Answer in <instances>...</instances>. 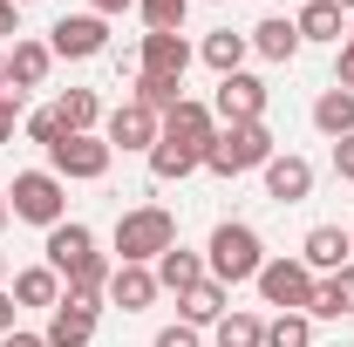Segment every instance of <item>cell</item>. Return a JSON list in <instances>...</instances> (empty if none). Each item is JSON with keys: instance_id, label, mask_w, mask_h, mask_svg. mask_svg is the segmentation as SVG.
I'll return each mask as SVG.
<instances>
[{"instance_id": "7c38bea8", "label": "cell", "mask_w": 354, "mask_h": 347, "mask_svg": "<svg viewBox=\"0 0 354 347\" xmlns=\"http://www.w3.org/2000/svg\"><path fill=\"white\" fill-rule=\"evenodd\" d=\"M198 62V48L184 35H143L136 41V75H164V82H184V68Z\"/></svg>"}, {"instance_id": "7a4b0ae2", "label": "cell", "mask_w": 354, "mask_h": 347, "mask_svg": "<svg viewBox=\"0 0 354 347\" xmlns=\"http://www.w3.org/2000/svg\"><path fill=\"white\" fill-rule=\"evenodd\" d=\"M272 130L266 123H218V136H212V150H205V171L212 177H245V171H266L272 164Z\"/></svg>"}, {"instance_id": "836d02e7", "label": "cell", "mask_w": 354, "mask_h": 347, "mask_svg": "<svg viewBox=\"0 0 354 347\" xmlns=\"http://www.w3.org/2000/svg\"><path fill=\"white\" fill-rule=\"evenodd\" d=\"M334 88L354 95V41H341V55H334Z\"/></svg>"}, {"instance_id": "ac0fdd59", "label": "cell", "mask_w": 354, "mask_h": 347, "mask_svg": "<svg viewBox=\"0 0 354 347\" xmlns=\"http://www.w3.org/2000/svg\"><path fill=\"white\" fill-rule=\"evenodd\" d=\"M307 320H354V259L341 265V272H327V279L313 286Z\"/></svg>"}, {"instance_id": "4316f807", "label": "cell", "mask_w": 354, "mask_h": 347, "mask_svg": "<svg viewBox=\"0 0 354 347\" xmlns=\"http://www.w3.org/2000/svg\"><path fill=\"white\" fill-rule=\"evenodd\" d=\"M212 347H266V320L245 313V306H232L218 327H212Z\"/></svg>"}, {"instance_id": "cb8c5ba5", "label": "cell", "mask_w": 354, "mask_h": 347, "mask_svg": "<svg viewBox=\"0 0 354 347\" xmlns=\"http://www.w3.org/2000/svg\"><path fill=\"white\" fill-rule=\"evenodd\" d=\"M313 130L334 136V143L354 136V95H348V88H320V95H313Z\"/></svg>"}, {"instance_id": "5bb4252c", "label": "cell", "mask_w": 354, "mask_h": 347, "mask_svg": "<svg viewBox=\"0 0 354 347\" xmlns=\"http://www.w3.org/2000/svg\"><path fill=\"white\" fill-rule=\"evenodd\" d=\"M348 259H354V238L341 232V225H313L307 238H300V265H307L313 279H327V272H341Z\"/></svg>"}, {"instance_id": "52a82bcc", "label": "cell", "mask_w": 354, "mask_h": 347, "mask_svg": "<svg viewBox=\"0 0 354 347\" xmlns=\"http://www.w3.org/2000/svg\"><path fill=\"white\" fill-rule=\"evenodd\" d=\"M48 48H55V62H95L109 48V21L102 14H62L48 28Z\"/></svg>"}, {"instance_id": "603a6c76", "label": "cell", "mask_w": 354, "mask_h": 347, "mask_svg": "<svg viewBox=\"0 0 354 347\" xmlns=\"http://www.w3.org/2000/svg\"><path fill=\"white\" fill-rule=\"evenodd\" d=\"M14 306H62V272L55 265H21L14 272Z\"/></svg>"}, {"instance_id": "60d3db41", "label": "cell", "mask_w": 354, "mask_h": 347, "mask_svg": "<svg viewBox=\"0 0 354 347\" xmlns=\"http://www.w3.org/2000/svg\"><path fill=\"white\" fill-rule=\"evenodd\" d=\"M0 88H7V48H0Z\"/></svg>"}, {"instance_id": "74e56055", "label": "cell", "mask_w": 354, "mask_h": 347, "mask_svg": "<svg viewBox=\"0 0 354 347\" xmlns=\"http://www.w3.org/2000/svg\"><path fill=\"white\" fill-rule=\"evenodd\" d=\"M0 347H48L41 334H28V327H14V334H0Z\"/></svg>"}, {"instance_id": "e575fe53", "label": "cell", "mask_w": 354, "mask_h": 347, "mask_svg": "<svg viewBox=\"0 0 354 347\" xmlns=\"http://www.w3.org/2000/svg\"><path fill=\"white\" fill-rule=\"evenodd\" d=\"M334 177H341V184H354V136H341V143H334Z\"/></svg>"}, {"instance_id": "7402d4cb", "label": "cell", "mask_w": 354, "mask_h": 347, "mask_svg": "<svg viewBox=\"0 0 354 347\" xmlns=\"http://www.w3.org/2000/svg\"><path fill=\"white\" fill-rule=\"evenodd\" d=\"M293 28H300V41H348V14L334 7V0H307L300 14H293Z\"/></svg>"}, {"instance_id": "8fae6325", "label": "cell", "mask_w": 354, "mask_h": 347, "mask_svg": "<svg viewBox=\"0 0 354 347\" xmlns=\"http://www.w3.org/2000/svg\"><path fill=\"white\" fill-rule=\"evenodd\" d=\"M266 198L272 205H307L313 198V164L300 157V150H272V164H266Z\"/></svg>"}, {"instance_id": "4fadbf2b", "label": "cell", "mask_w": 354, "mask_h": 347, "mask_svg": "<svg viewBox=\"0 0 354 347\" xmlns=\"http://www.w3.org/2000/svg\"><path fill=\"white\" fill-rule=\"evenodd\" d=\"M212 136H218V116H212V102H198V95H184L171 116H164V143H184V150H212Z\"/></svg>"}, {"instance_id": "d590c367", "label": "cell", "mask_w": 354, "mask_h": 347, "mask_svg": "<svg viewBox=\"0 0 354 347\" xmlns=\"http://www.w3.org/2000/svg\"><path fill=\"white\" fill-rule=\"evenodd\" d=\"M7 35L21 41V7H14V0H0V41H7Z\"/></svg>"}, {"instance_id": "5b68a950", "label": "cell", "mask_w": 354, "mask_h": 347, "mask_svg": "<svg viewBox=\"0 0 354 347\" xmlns=\"http://www.w3.org/2000/svg\"><path fill=\"white\" fill-rule=\"evenodd\" d=\"M116 164V150H109V136L88 130V136H62L55 150H48V171L62 177V184H95V177H109Z\"/></svg>"}, {"instance_id": "ffe728a7", "label": "cell", "mask_w": 354, "mask_h": 347, "mask_svg": "<svg viewBox=\"0 0 354 347\" xmlns=\"http://www.w3.org/2000/svg\"><path fill=\"white\" fill-rule=\"evenodd\" d=\"M245 55H252V41H245L239 28H212V35L198 41V62H205L212 75H239V68H245Z\"/></svg>"}, {"instance_id": "ba28073f", "label": "cell", "mask_w": 354, "mask_h": 347, "mask_svg": "<svg viewBox=\"0 0 354 347\" xmlns=\"http://www.w3.org/2000/svg\"><path fill=\"white\" fill-rule=\"evenodd\" d=\"M95 320H102V300L62 293V306L48 313V327H41V341L48 347H88V341H95Z\"/></svg>"}, {"instance_id": "9c48e42d", "label": "cell", "mask_w": 354, "mask_h": 347, "mask_svg": "<svg viewBox=\"0 0 354 347\" xmlns=\"http://www.w3.org/2000/svg\"><path fill=\"white\" fill-rule=\"evenodd\" d=\"M212 116L218 123H266V82L259 75H218V95H212Z\"/></svg>"}, {"instance_id": "d4e9b609", "label": "cell", "mask_w": 354, "mask_h": 347, "mask_svg": "<svg viewBox=\"0 0 354 347\" xmlns=\"http://www.w3.org/2000/svg\"><path fill=\"white\" fill-rule=\"evenodd\" d=\"M143 164H150V177H157V184H184L191 171H205V157H198V150H184V143H164V136L150 143V157H143Z\"/></svg>"}, {"instance_id": "7dc6e473", "label": "cell", "mask_w": 354, "mask_h": 347, "mask_svg": "<svg viewBox=\"0 0 354 347\" xmlns=\"http://www.w3.org/2000/svg\"><path fill=\"white\" fill-rule=\"evenodd\" d=\"M300 7H307V0H300Z\"/></svg>"}, {"instance_id": "2e32d148", "label": "cell", "mask_w": 354, "mask_h": 347, "mask_svg": "<svg viewBox=\"0 0 354 347\" xmlns=\"http://www.w3.org/2000/svg\"><path fill=\"white\" fill-rule=\"evenodd\" d=\"M150 272H157V286H164V293H177V300H184L191 286H205V279H212V272H205V252H191V245H171Z\"/></svg>"}, {"instance_id": "1f68e13d", "label": "cell", "mask_w": 354, "mask_h": 347, "mask_svg": "<svg viewBox=\"0 0 354 347\" xmlns=\"http://www.w3.org/2000/svg\"><path fill=\"white\" fill-rule=\"evenodd\" d=\"M21 88H0V143H14V123H21Z\"/></svg>"}, {"instance_id": "8992f818", "label": "cell", "mask_w": 354, "mask_h": 347, "mask_svg": "<svg viewBox=\"0 0 354 347\" xmlns=\"http://www.w3.org/2000/svg\"><path fill=\"white\" fill-rule=\"evenodd\" d=\"M252 286H259V300L272 306V313H307L320 279H313L300 259H286V252H279V259H266V265H259V279H252Z\"/></svg>"}, {"instance_id": "8d00e7d4", "label": "cell", "mask_w": 354, "mask_h": 347, "mask_svg": "<svg viewBox=\"0 0 354 347\" xmlns=\"http://www.w3.org/2000/svg\"><path fill=\"white\" fill-rule=\"evenodd\" d=\"M136 0H88V14H102V21H116V14H130Z\"/></svg>"}, {"instance_id": "f35d334b", "label": "cell", "mask_w": 354, "mask_h": 347, "mask_svg": "<svg viewBox=\"0 0 354 347\" xmlns=\"http://www.w3.org/2000/svg\"><path fill=\"white\" fill-rule=\"evenodd\" d=\"M14 313H21V306H14V293H7V286H0V334H14Z\"/></svg>"}, {"instance_id": "4dcf8cb0", "label": "cell", "mask_w": 354, "mask_h": 347, "mask_svg": "<svg viewBox=\"0 0 354 347\" xmlns=\"http://www.w3.org/2000/svg\"><path fill=\"white\" fill-rule=\"evenodd\" d=\"M21 130H28V143H41V150H55V143H62V109H55V102H48V109H28V123H21Z\"/></svg>"}, {"instance_id": "7bdbcfd3", "label": "cell", "mask_w": 354, "mask_h": 347, "mask_svg": "<svg viewBox=\"0 0 354 347\" xmlns=\"http://www.w3.org/2000/svg\"><path fill=\"white\" fill-rule=\"evenodd\" d=\"M0 279H7V252H0Z\"/></svg>"}, {"instance_id": "ab89813d", "label": "cell", "mask_w": 354, "mask_h": 347, "mask_svg": "<svg viewBox=\"0 0 354 347\" xmlns=\"http://www.w3.org/2000/svg\"><path fill=\"white\" fill-rule=\"evenodd\" d=\"M7 218H14V212H7V191H0V232H7Z\"/></svg>"}, {"instance_id": "ee69618b", "label": "cell", "mask_w": 354, "mask_h": 347, "mask_svg": "<svg viewBox=\"0 0 354 347\" xmlns=\"http://www.w3.org/2000/svg\"><path fill=\"white\" fill-rule=\"evenodd\" d=\"M348 41H354V14H348Z\"/></svg>"}, {"instance_id": "30bf717a", "label": "cell", "mask_w": 354, "mask_h": 347, "mask_svg": "<svg viewBox=\"0 0 354 347\" xmlns=\"http://www.w3.org/2000/svg\"><path fill=\"white\" fill-rule=\"evenodd\" d=\"M102 136H109V150H143L150 157V143L164 136V116H150L143 102H116L102 116Z\"/></svg>"}, {"instance_id": "484cf974", "label": "cell", "mask_w": 354, "mask_h": 347, "mask_svg": "<svg viewBox=\"0 0 354 347\" xmlns=\"http://www.w3.org/2000/svg\"><path fill=\"white\" fill-rule=\"evenodd\" d=\"M55 109H62V130H68V136H88L95 123H102L95 88H62V95H55Z\"/></svg>"}, {"instance_id": "f1b7e54d", "label": "cell", "mask_w": 354, "mask_h": 347, "mask_svg": "<svg viewBox=\"0 0 354 347\" xmlns=\"http://www.w3.org/2000/svg\"><path fill=\"white\" fill-rule=\"evenodd\" d=\"M266 347H313V320L307 313H272L266 320Z\"/></svg>"}, {"instance_id": "b9f144b4", "label": "cell", "mask_w": 354, "mask_h": 347, "mask_svg": "<svg viewBox=\"0 0 354 347\" xmlns=\"http://www.w3.org/2000/svg\"><path fill=\"white\" fill-rule=\"evenodd\" d=\"M334 7H341V14H354V0H334Z\"/></svg>"}, {"instance_id": "f6af8a7d", "label": "cell", "mask_w": 354, "mask_h": 347, "mask_svg": "<svg viewBox=\"0 0 354 347\" xmlns=\"http://www.w3.org/2000/svg\"><path fill=\"white\" fill-rule=\"evenodd\" d=\"M14 7H35V0H14Z\"/></svg>"}, {"instance_id": "83f0119b", "label": "cell", "mask_w": 354, "mask_h": 347, "mask_svg": "<svg viewBox=\"0 0 354 347\" xmlns=\"http://www.w3.org/2000/svg\"><path fill=\"white\" fill-rule=\"evenodd\" d=\"M130 102H143L150 116H171L177 102H184V82H164V75H136V88H130Z\"/></svg>"}, {"instance_id": "277c9868", "label": "cell", "mask_w": 354, "mask_h": 347, "mask_svg": "<svg viewBox=\"0 0 354 347\" xmlns=\"http://www.w3.org/2000/svg\"><path fill=\"white\" fill-rule=\"evenodd\" d=\"M7 212L28 218V225H41V232H55L62 218H68V184L55 171H14V184H7Z\"/></svg>"}, {"instance_id": "e0dca14e", "label": "cell", "mask_w": 354, "mask_h": 347, "mask_svg": "<svg viewBox=\"0 0 354 347\" xmlns=\"http://www.w3.org/2000/svg\"><path fill=\"white\" fill-rule=\"evenodd\" d=\"M48 68H55V48H48V41H14V48H7V88L28 95V88L48 82Z\"/></svg>"}, {"instance_id": "bcb514c9", "label": "cell", "mask_w": 354, "mask_h": 347, "mask_svg": "<svg viewBox=\"0 0 354 347\" xmlns=\"http://www.w3.org/2000/svg\"><path fill=\"white\" fill-rule=\"evenodd\" d=\"M348 238H354V225H348Z\"/></svg>"}, {"instance_id": "6da1fadb", "label": "cell", "mask_w": 354, "mask_h": 347, "mask_svg": "<svg viewBox=\"0 0 354 347\" xmlns=\"http://www.w3.org/2000/svg\"><path fill=\"white\" fill-rule=\"evenodd\" d=\"M177 245V212L164 205H136L116 218V265H157Z\"/></svg>"}, {"instance_id": "3957f363", "label": "cell", "mask_w": 354, "mask_h": 347, "mask_svg": "<svg viewBox=\"0 0 354 347\" xmlns=\"http://www.w3.org/2000/svg\"><path fill=\"white\" fill-rule=\"evenodd\" d=\"M266 265V245L252 225H239V218H225L218 232H212V245H205V272L218 279V286H252Z\"/></svg>"}, {"instance_id": "f546056e", "label": "cell", "mask_w": 354, "mask_h": 347, "mask_svg": "<svg viewBox=\"0 0 354 347\" xmlns=\"http://www.w3.org/2000/svg\"><path fill=\"white\" fill-rule=\"evenodd\" d=\"M136 14L150 21V35H184V14H191V0H136Z\"/></svg>"}, {"instance_id": "44dd1931", "label": "cell", "mask_w": 354, "mask_h": 347, "mask_svg": "<svg viewBox=\"0 0 354 347\" xmlns=\"http://www.w3.org/2000/svg\"><path fill=\"white\" fill-rule=\"evenodd\" d=\"M245 41H252V55H266V62H293V55L307 48V41H300V28H293L286 14H266V21L245 35Z\"/></svg>"}, {"instance_id": "d6986e66", "label": "cell", "mask_w": 354, "mask_h": 347, "mask_svg": "<svg viewBox=\"0 0 354 347\" xmlns=\"http://www.w3.org/2000/svg\"><path fill=\"white\" fill-rule=\"evenodd\" d=\"M177 313H184V327H218L225 313H232V286H218V279H205V286H191L184 300H177Z\"/></svg>"}, {"instance_id": "9a60e30c", "label": "cell", "mask_w": 354, "mask_h": 347, "mask_svg": "<svg viewBox=\"0 0 354 347\" xmlns=\"http://www.w3.org/2000/svg\"><path fill=\"white\" fill-rule=\"evenodd\" d=\"M157 293H164V286H157V272H150V265H116L102 300L123 306V313H143V306H157Z\"/></svg>"}, {"instance_id": "d6a6232c", "label": "cell", "mask_w": 354, "mask_h": 347, "mask_svg": "<svg viewBox=\"0 0 354 347\" xmlns=\"http://www.w3.org/2000/svg\"><path fill=\"white\" fill-rule=\"evenodd\" d=\"M150 347H205V334L177 320V327H164V334H157V341H150Z\"/></svg>"}]
</instances>
